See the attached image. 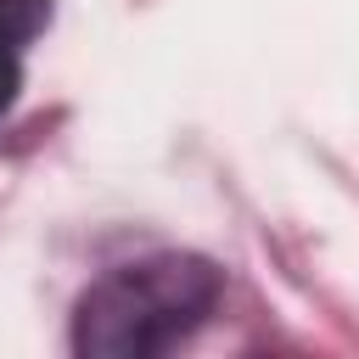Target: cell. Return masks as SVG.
Segmentation results:
<instances>
[{"instance_id": "cell-1", "label": "cell", "mask_w": 359, "mask_h": 359, "mask_svg": "<svg viewBox=\"0 0 359 359\" xmlns=\"http://www.w3.org/2000/svg\"><path fill=\"white\" fill-rule=\"evenodd\" d=\"M224 275L196 252H157L101 275L73 309V348L84 359H157L180 348L213 309Z\"/></svg>"}, {"instance_id": "cell-2", "label": "cell", "mask_w": 359, "mask_h": 359, "mask_svg": "<svg viewBox=\"0 0 359 359\" xmlns=\"http://www.w3.org/2000/svg\"><path fill=\"white\" fill-rule=\"evenodd\" d=\"M50 22V0H0V123L22 84V50Z\"/></svg>"}]
</instances>
